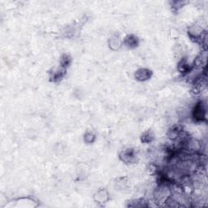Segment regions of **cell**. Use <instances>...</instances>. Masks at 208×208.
<instances>
[{
	"instance_id": "1",
	"label": "cell",
	"mask_w": 208,
	"mask_h": 208,
	"mask_svg": "<svg viewBox=\"0 0 208 208\" xmlns=\"http://www.w3.org/2000/svg\"><path fill=\"white\" fill-rule=\"evenodd\" d=\"M194 118L197 120H202L205 118V108L202 102L198 103L194 108Z\"/></svg>"
},
{
	"instance_id": "2",
	"label": "cell",
	"mask_w": 208,
	"mask_h": 208,
	"mask_svg": "<svg viewBox=\"0 0 208 208\" xmlns=\"http://www.w3.org/2000/svg\"><path fill=\"white\" fill-rule=\"evenodd\" d=\"M120 158H121L123 161L126 162V163H132V162H134V160H135L134 150L133 149L126 150L122 152V154L120 155Z\"/></svg>"
},
{
	"instance_id": "3",
	"label": "cell",
	"mask_w": 208,
	"mask_h": 208,
	"mask_svg": "<svg viewBox=\"0 0 208 208\" xmlns=\"http://www.w3.org/2000/svg\"><path fill=\"white\" fill-rule=\"evenodd\" d=\"M150 77V71L147 69H140L136 73V77L140 81H145L147 80Z\"/></svg>"
},
{
	"instance_id": "4",
	"label": "cell",
	"mask_w": 208,
	"mask_h": 208,
	"mask_svg": "<svg viewBox=\"0 0 208 208\" xmlns=\"http://www.w3.org/2000/svg\"><path fill=\"white\" fill-rule=\"evenodd\" d=\"M125 43L129 47H137L138 45V38L134 37V35H129L125 38Z\"/></svg>"
},
{
	"instance_id": "5",
	"label": "cell",
	"mask_w": 208,
	"mask_h": 208,
	"mask_svg": "<svg viewBox=\"0 0 208 208\" xmlns=\"http://www.w3.org/2000/svg\"><path fill=\"white\" fill-rule=\"evenodd\" d=\"M153 134L150 133V132H146L145 134L142 135V138H141V141L143 142H150L153 139Z\"/></svg>"
},
{
	"instance_id": "6",
	"label": "cell",
	"mask_w": 208,
	"mask_h": 208,
	"mask_svg": "<svg viewBox=\"0 0 208 208\" xmlns=\"http://www.w3.org/2000/svg\"><path fill=\"white\" fill-rule=\"evenodd\" d=\"M70 62H71V59L66 55H63V56L62 57V59H61V64H62V66H63V67H65V66H68Z\"/></svg>"
},
{
	"instance_id": "7",
	"label": "cell",
	"mask_w": 208,
	"mask_h": 208,
	"mask_svg": "<svg viewBox=\"0 0 208 208\" xmlns=\"http://www.w3.org/2000/svg\"><path fill=\"white\" fill-rule=\"evenodd\" d=\"M63 74H64V73H62V71L54 73V75L52 76V81H59V80H60V79L63 77Z\"/></svg>"
}]
</instances>
